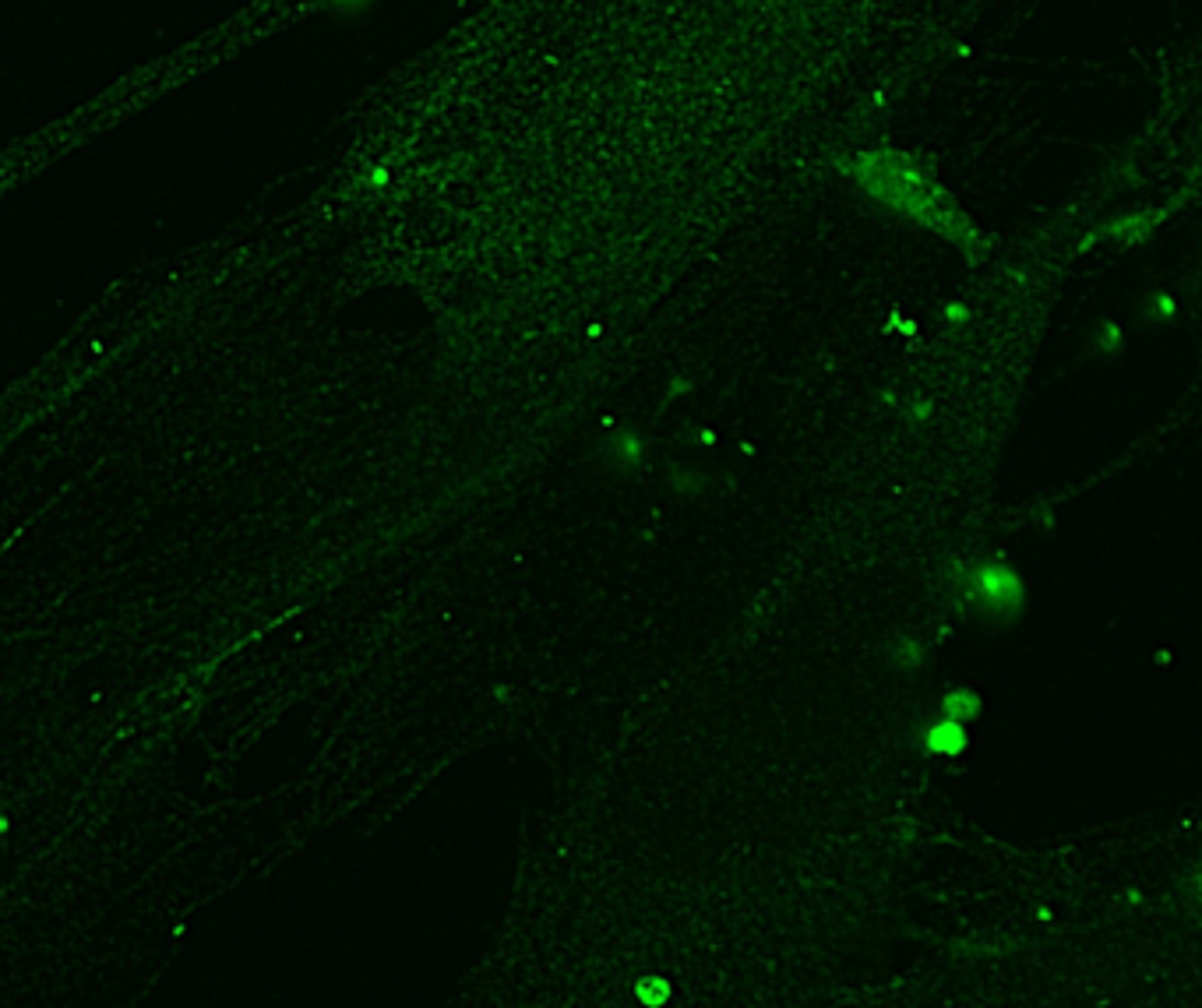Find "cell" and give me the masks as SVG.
I'll return each mask as SVG.
<instances>
[{
    "instance_id": "obj_3",
    "label": "cell",
    "mask_w": 1202,
    "mask_h": 1008,
    "mask_svg": "<svg viewBox=\"0 0 1202 1008\" xmlns=\"http://www.w3.org/2000/svg\"><path fill=\"white\" fill-rule=\"evenodd\" d=\"M924 744L934 754H959L966 747V730L963 723H952V719H938L924 730Z\"/></svg>"
},
{
    "instance_id": "obj_2",
    "label": "cell",
    "mask_w": 1202,
    "mask_h": 1008,
    "mask_svg": "<svg viewBox=\"0 0 1202 1008\" xmlns=\"http://www.w3.org/2000/svg\"><path fill=\"white\" fill-rule=\"evenodd\" d=\"M973 599L984 606L991 617L1012 620L1023 606V589H1019V578L1005 568V564H987L973 575Z\"/></svg>"
},
{
    "instance_id": "obj_6",
    "label": "cell",
    "mask_w": 1202,
    "mask_h": 1008,
    "mask_svg": "<svg viewBox=\"0 0 1202 1008\" xmlns=\"http://www.w3.org/2000/svg\"><path fill=\"white\" fill-rule=\"evenodd\" d=\"M332 8H343V11H357V8H364L367 0H329Z\"/></svg>"
},
{
    "instance_id": "obj_4",
    "label": "cell",
    "mask_w": 1202,
    "mask_h": 1008,
    "mask_svg": "<svg viewBox=\"0 0 1202 1008\" xmlns=\"http://www.w3.org/2000/svg\"><path fill=\"white\" fill-rule=\"evenodd\" d=\"M980 712V698L966 687H956V691H948L945 702H941V719H952V723H963V719H973Z\"/></svg>"
},
{
    "instance_id": "obj_1",
    "label": "cell",
    "mask_w": 1202,
    "mask_h": 1008,
    "mask_svg": "<svg viewBox=\"0 0 1202 1008\" xmlns=\"http://www.w3.org/2000/svg\"><path fill=\"white\" fill-rule=\"evenodd\" d=\"M860 184L871 191L878 202L892 205V209L906 212V216L920 219L931 230L945 233L948 240H956L959 247H966V255L977 258L984 255V244L973 233V226L963 219V212L952 205V198L920 170L913 159L889 156V152H878V156H860Z\"/></svg>"
},
{
    "instance_id": "obj_7",
    "label": "cell",
    "mask_w": 1202,
    "mask_h": 1008,
    "mask_svg": "<svg viewBox=\"0 0 1202 1008\" xmlns=\"http://www.w3.org/2000/svg\"><path fill=\"white\" fill-rule=\"evenodd\" d=\"M4 832H8V818H4V814H0V836H4Z\"/></svg>"
},
{
    "instance_id": "obj_5",
    "label": "cell",
    "mask_w": 1202,
    "mask_h": 1008,
    "mask_svg": "<svg viewBox=\"0 0 1202 1008\" xmlns=\"http://www.w3.org/2000/svg\"><path fill=\"white\" fill-rule=\"evenodd\" d=\"M635 994L645 1008H659L666 998H670V984H666L663 977H645V980H638Z\"/></svg>"
}]
</instances>
